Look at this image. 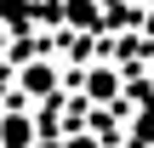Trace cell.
<instances>
[{
	"instance_id": "obj_1",
	"label": "cell",
	"mask_w": 154,
	"mask_h": 148,
	"mask_svg": "<svg viewBox=\"0 0 154 148\" xmlns=\"http://www.w3.org/2000/svg\"><path fill=\"white\" fill-rule=\"evenodd\" d=\"M23 86H34V91H46V86H51V68H29V74H23Z\"/></svg>"
}]
</instances>
